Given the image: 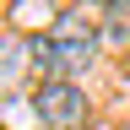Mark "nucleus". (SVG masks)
Masks as SVG:
<instances>
[{
	"instance_id": "nucleus-1",
	"label": "nucleus",
	"mask_w": 130,
	"mask_h": 130,
	"mask_svg": "<svg viewBox=\"0 0 130 130\" xmlns=\"http://www.w3.org/2000/svg\"><path fill=\"white\" fill-rule=\"evenodd\" d=\"M92 60H98V27H92L87 11H65V16H54L49 38L32 49V65H38L49 81H71V76L87 71Z\"/></svg>"
},
{
	"instance_id": "nucleus-2",
	"label": "nucleus",
	"mask_w": 130,
	"mask_h": 130,
	"mask_svg": "<svg viewBox=\"0 0 130 130\" xmlns=\"http://www.w3.org/2000/svg\"><path fill=\"white\" fill-rule=\"evenodd\" d=\"M32 108H38L43 130H81L87 125V98H81L76 81H43L38 98H32Z\"/></svg>"
},
{
	"instance_id": "nucleus-3",
	"label": "nucleus",
	"mask_w": 130,
	"mask_h": 130,
	"mask_svg": "<svg viewBox=\"0 0 130 130\" xmlns=\"http://www.w3.org/2000/svg\"><path fill=\"white\" fill-rule=\"evenodd\" d=\"M32 71V49L22 32H0V92H16Z\"/></svg>"
},
{
	"instance_id": "nucleus-4",
	"label": "nucleus",
	"mask_w": 130,
	"mask_h": 130,
	"mask_svg": "<svg viewBox=\"0 0 130 130\" xmlns=\"http://www.w3.org/2000/svg\"><path fill=\"white\" fill-rule=\"evenodd\" d=\"M98 6H130V0H98Z\"/></svg>"
}]
</instances>
